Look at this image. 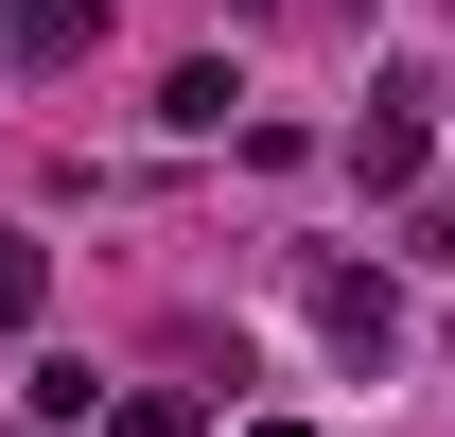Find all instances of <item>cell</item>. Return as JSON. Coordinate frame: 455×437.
<instances>
[{"mask_svg": "<svg viewBox=\"0 0 455 437\" xmlns=\"http://www.w3.org/2000/svg\"><path fill=\"white\" fill-rule=\"evenodd\" d=\"M298 315L333 332V368H386V350H403V298L368 263H298Z\"/></svg>", "mask_w": 455, "mask_h": 437, "instance_id": "obj_1", "label": "cell"}, {"mask_svg": "<svg viewBox=\"0 0 455 437\" xmlns=\"http://www.w3.org/2000/svg\"><path fill=\"white\" fill-rule=\"evenodd\" d=\"M420 106H438V88H420V70H386V106H368V140H350V175H368V193H420Z\"/></svg>", "mask_w": 455, "mask_h": 437, "instance_id": "obj_2", "label": "cell"}, {"mask_svg": "<svg viewBox=\"0 0 455 437\" xmlns=\"http://www.w3.org/2000/svg\"><path fill=\"white\" fill-rule=\"evenodd\" d=\"M106 18H123V0H18V53L70 70V53H106Z\"/></svg>", "mask_w": 455, "mask_h": 437, "instance_id": "obj_3", "label": "cell"}, {"mask_svg": "<svg viewBox=\"0 0 455 437\" xmlns=\"http://www.w3.org/2000/svg\"><path fill=\"white\" fill-rule=\"evenodd\" d=\"M228 106H245V88H228V70H211V53H193V70H175V88H158V123H175V140H211V123H228Z\"/></svg>", "mask_w": 455, "mask_h": 437, "instance_id": "obj_4", "label": "cell"}, {"mask_svg": "<svg viewBox=\"0 0 455 437\" xmlns=\"http://www.w3.org/2000/svg\"><path fill=\"white\" fill-rule=\"evenodd\" d=\"M106 437H193V402H175V385H123V402H106Z\"/></svg>", "mask_w": 455, "mask_h": 437, "instance_id": "obj_5", "label": "cell"}, {"mask_svg": "<svg viewBox=\"0 0 455 437\" xmlns=\"http://www.w3.org/2000/svg\"><path fill=\"white\" fill-rule=\"evenodd\" d=\"M53 298V263H36V227H0V315H36Z\"/></svg>", "mask_w": 455, "mask_h": 437, "instance_id": "obj_6", "label": "cell"}, {"mask_svg": "<svg viewBox=\"0 0 455 437\" xmlns=\"http://www.w3.org/2000/svg\"><path fill=\"white\" fill-rule=\"evenodd\" d=\"M245 437H315V420H245Z\"/></svg>", "mask_w": 455, "mask_h": 437, "instance_id": "obj_7", "label": "cell"}, {"mask_svg": "<svg viewBox=\"0 0 455 437\" xmlns=\"http://www.w3.org/2000/svg\"><path fill=\"white\" fill-rule=\"evenodd\" d=\"M0 53H18V0H0Z\"/></svg>", "mask_w": 455, "mask_h": 437, "instance_id": "obj_8", "label": "cell"}]
</instances>
